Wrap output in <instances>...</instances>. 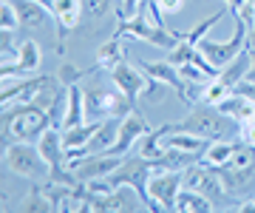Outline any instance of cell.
Returning a JSON list of instances; mask_svg holds the SVG:
<instances>
[{
  "label": "cell",
  "instance_id": "cell-9",
  "mask_svg": "<svg viewBox=\"0 0 255 213\" xmlns=\"http://www.w3.org/2000/svg\"><path fill=\"white\" fill-rule=\"evenodd\" d=\"M216 171H219L221 182H224V191H227L233 208L255 196V165H250V168L224 165V168H216Z\"/></svg>",
  "mask_w": 255,
  "mask_h": 213
},
{
  "label": "cell",
  "instance_id": "cell-4",
  "mask_svg": "<svg viewBox=\"0 0 255 213\" xmlns=\"http://www.w3.org/2000/svg\"><path fill=\"white\" fill-rule=\"evenodd\" d=\"M153 171H162V168H159V162H153V159H145L142 154H136V157L125 159V162H122V165H119L117 171L108 176V182H111L114 188H117V185H130L139 196H142V202H145L147 211L156 213L153 196L147 194V179L153 176Z\"/></svg>",
  "mask_w": 255,
  "mask_h": 213
},
{
  "label": "cell",
  "instance_id": "cell-3",
  "mask_svg": "<svg viewBox=\"0 0 255 213\" xmlns=\"http://www.w3.org/2000/svg\"><path fill=\"white\" fill-rule=\"evenodd\" d=\"M6 168L28 182H48L51 179V165L31 142H9L6 145Z\"/></svg>",
  "mask_w": 255,
  "mask_h": 213
},
{
  "label": "cell",
  "instance_id": "cell-6",
  "mask_svg": "<svg viewBox=\"0 0 255 213\" xmlns=\"http://www.w3.org/2000/svg\"><path fill=\"white\" fill-rule=\"evenodd\" d=\"M233 20H236V31H233V37H230V40H213V37L204 34V37L196 43V48H199L201 54L207 57L219 71L230 63V60H233V57H238L247 48V31H250V26H247L238 14H233Z\"/></svg>",
  "mask_w": 255,
  "mask_h": 213
},
{
  "label": "cell",
  "instance_id": "cell-17",
  "mask_svg": "<svg viewBox=\"0 0 255 213\" xmlns=\"http://www.w3.org/2000/svg\"><path fill=\"white\" fill-rule=\"evenodd\" d=\"M216 108L224 111L227 117H233L238 125L247 122V120H255V102L250 100V97H244V94H238V91H230V97L224 102H219Z\"/></svg>",
  "mask_w": 255,
  "mask_h": 213
},
{
  "label": "cell",
  "instance_id": "cell-13",
  "mask_svg": "<svg viewBox=\"0 0 255 213\" xmlns=\"http://www.w3.org/2000/svg\"><path fill=\"white\" fill-rule=\"evenodd\" d=\"M147 134V120L142 117V114L133 108L130 114H125L122 117V122H119V137H117V145L108 151V154H119V157H125L130 148H136V142Z\"/></svg>",
  "mask_w": 255,
  "mask_h": 213
},
{
  "label": "cell",
  "instance_id": "cell-27",
  "mask_svg": "<svg viewBox=\"0 0 255 213\" xmlns=\"http://www.w3.org/2000/svg\"><path fill=\"white\" fill-rule=\"evenodd\" d=\"M0 26L6 28V31H17V28H20L17 9H14V3H11V0H3V3H0Z\"/></svg>",
  "mask_w": 255,
  "mask_h": 213
},
{
  "label": "cell",
  "instance_id": "cell-14",
  "mask_svg": "<svg viewBox=\"0 0 255 213\" xmlns=\"http://www.w3.org/2000/svg\"><path fill=\"white\" fill-rule=\"evenodd\" d=\"M51 14H54V20H57V37H60L57 51L65 54V40L71 34V28L80 23L82 3L80 0H54V3H51Z\"/></svg>",
  "mask_w": 255,
  "mask_h": 213
},
{
  "label": "cell",
  "instance_id": "cell-33",
  "mask_svg": "<svg viewBox=\"0 0 255 213\" xmlns=\"http://www.w3.org/2000/svg\"><path fill=\"white\" fill-rule=\"evenodd\" d=\"M247 80L255 83V51H253V48H250V74H247Z\"/></svg>",
  "mask_w": 255,
  "mask_h": 213
},
{
  "label": "cell",
  "instance_id": "cell-21",
  "mask_svg": "<svg viewBox=\"0 0 255 213\" xmlns=\"http://www.w3.org/2000/svg\"><path fill=\"white\" fill-rule=\"evenodd\" d=\"M82 122H88V117H85V100H82V88L77 83L68 85V111H65V128H77V125H82Z\"/></svg>",
  "mask_w": 255,
  "mask_h": 213
},
{
  "label": "cell",
  "instance_id": "cell-24",
  "mask_svg": "<svg viewBox=\"0 0 255 213\" xmlns=\"http://www.w3.org/2000/svg\"><path fill=\"white\" fill-rule=\"evenodd\" d=\"M40 46H37L34 40H23L17 46V63L26 68V74H34L37 68H40Z\"/></svg>",
  "mask_w": 255,
  "mask_h": 213
},
{
  "label": "cell",
  "instance_id": "cell-8",
  "mask_svg": "<svg viewBox=\"0 0 255 213\" xmlns=\"http://www.w3.org/2000/svg\"><path fill=\"white\" fill-rule=\"evenodd\" d=\"M184 179L182 171H164V174H156L147 179V194L153 196L156 202V213H173L176 211V199L182 194Z\"/></svg>",
  "mask_w": 255,
  "mask_h": 213
},
{
  "label": "cell",
  "instance_id": "cell-22",
  "mask_svg": "<svg viewBox=\"0 0 255 213\" xmlns=\"http://www.w3.org/2000/svg\"><path fill=\"white\" fill-rule=\"evenodd\" d=\"M100 122L102 120H88V122H82V125H77V128H65L63 131L65 151H68V148H85V145L91 142V137L97 134Z\"/></svg>",
  "mask_w": 255,
  "mask_h": 213
},
{
  "label": "cell",
  "instance_id": "cell-11",
  "mask_svg": "<svg viewBox=\"0 0 255 213\" xmlns=\"http://www.w3.org/2000/svg\"><path fill=\"white\" fill-rule=\"evenodd\" d=\"M111 83L117 85V88L125 94L128 100L136 102L145 91H150L153 80H150V77L142 71V65H139V68H133V65H128L125 60H122L117 68H111Z\"/></svg>",
  "mask_w": 255,
  "mask_h": 213
},
{
  "label": "cell",
  "instance_id": "cell-31",
  "mask_svg": "<svg viewBox=\"0 0 255 213\" xmlns=\"http://www.w3.org/2000/svg\"><path fill=\"white\" fill-rule=\"evenodd\" d=\"M233 91H238V94H244V97H250V100L255 102V83H250V80H241V83L233 88Z\"/></svg>",
  "mask_w": 255,
  "mask_h": 213
},
{
  "label": "cell",
  "instance_id": "cell-16",
  "mask_svg": "<svg viewBox=\"0 0 255 213\" xmlns=\"http://www.w3.org/2000/svg\"><path fill=\"white\" fill-rule=\"evenodd\" d=\"M20 17V28H46L48 20L54 17L48 6H43L40 0H11Z\"/></svg>",
  "mask_w": 255,
  "mask_h": 213
},
{
  "label": "cell",
  "instance_id": "cell-29",
  "mask_svg": "<svg viewBox=\"0 0 255 213\" xmlns=\"http://www.w3.org/2000/svg\"><path fill=\"white\" fill-rule=\"evenodd\" d=\"M238 139L255 148V120H247V122H241V125H238Z\"/></svg>",
  "mask_w": 255,
  "mask_h": 213
},
{
  "label": "cell",
  "instance_id": "cell-5",
  "mask_svg": "<svg viewBox=\"0 0 255 213\" xmlns=\"http://www.w3.org/2000/svg\"><path fill=\"white\" fill-rule=\"evenodd\" d=\"M114 37H136V40H145L150 46H159V48H170L182 40L179 31H170V28H162L156 26L153 20H147L145 14H136V17H128V20H119L117 31H114Z\"/></svg>",
  "mask_w": 255,
  "mask_h": 213
},
{
  "label": "cell",
  "instance_id": "cell-7",
  "mask_svg": "<svg viewBox=\"0 0 255 213\" xmlns=\"http://www.w3.org/2000/svg\"><path fill=\"white\" fill-rule=\"evenodd\" d=\"M182 179H184V188H193V191L204 194L216 208H233V202H230L227 191H224V182H221V176L216 168L204 165V162H193L187 171H182Z\"/></svg>",
  "mask_w": 255,
  "mask_h": 213
},
{
  "label": "cell",
  "instance_id": "cell-28",
  "mask_svg": "<svg viewBox=\"0 0 255 213\" xmlns=\"http://www.w3.org/2000/svg\"><path fill=\"white\" fill-rule=\"evenodd\" d=\"M85 74H94V71H80V68H74V65H68V63L57 71V77H60V83L63 85H74L80 77H85Z\"/></svg>",
  "mask_w": 255,
  "mask_h": 213
},
{
  "label": "cell",
  "instance_id": "cell-1",
  "mask_svg": "<svg viewBox=\"0 0 255 213\" xmlns=\"http://www.w3.org/2000/svg\"><path fill=\"white\" fill-rule=\"evenodd\" d=\"M46 128H51L48 108H40L34 102L3 108V145H9V142H37Z\"/></svg>",
  "mask_w": 255,
  "mask_h": 213
},
{
  "label": "cell",
  "instance_id": "cell-12",
  "mask_svg": "<svg viewBox=\"0 0 255 213\" xmlns=\"http://www.w3.org/2000/svg\"><path fill=\"white\" fill-rule=\"evenodd\" d=\"M122 162H125V157H119V154H91V157L80 159L71 171L80 182H88V179H105V176H111Z\"/></svg>",
  "mask_w": 255,
  "mask_h": 213
},
{
  "label": "cell",
  "instance_id": "cell-26",
  "mask_svg": "<svg viewBox=\"0 0 255 213\" xmlns=\"http://www.w3.org/2000/svg\"><path fill=\"white\" fill-rule=\"evenodd\" d=\"M82 3V17L88 20H102L108 17L111 11V0H80Z\"/></svg>",
  "mask_w": 255,
  "mask_h": 213
},
{
  "label": "cell",
  "instance_id": "cell-10",
  "mask_svg": "<svg viewBox=\"0 0 255 213\" xmlns=\"http://www.w3.org/2000/svg\"><path fill=\"white\" fill-rule=\"evenodd\" d=\"M48 80H51V77H20V80H3V94H0L3 108L34 102L37 94L43 91V85H46Z\"/></svg>",
  "mask_w": 255,
  "mask_h": 213
},
{
  "label": "cell",
  "instance_id": "cell-34",
  "mask_svg": "<svg viewBox=\"0 0 255 213\" xmlns=\"http://www.w3.org/2000/svg\"><path fill=\"white\" fill-rule=\"evenodd\" d=\"M247 48L255 51V26H250V31H247Z\"/></svg>",
  "mask_w": 255,
  "mask_h": 213
},
{
  "label": "cell",
  "instance_id": "cell-25",
  "mask_svg": "<svg viewBox=\"0 0 255 213\" xmlns=\"http://www.w3.org/2000/svg\"><path fill=\"white\" fill-rule=\"evenodd\" d=\"M230 91H233V88L224 85L219 77H216V80H210V83L201 85V97H199V100L207 102V105H219V102H224L230 97Z\"/></svg>",
  "mask_w": 255,
  "mask_h": 213
},
{
  "label": "cell",
  "instance_id": "cell-19",
  "mask_svg": "<svg viewBox=\"0 0 255 213\" xmlns=\"http://www.w3.org/2000/svg\"><path fill=\"white\" fill-rule=\"evenodd\" d=\"M233 151H236V142L233 139H213L207 145V151L201 154V162L210 168H224V165H230Z\"/></svg>",
  "mask_w": 255,
  "mask_h": 213
},
{
  "label": "cell",
  "instance_id": "cell-20",
  "mask_svg": "<svg viewBox=\"0 0 255 213\" xmlns=\"http://www.w3.org/2000/svg\"><path fill=\"white\" fill-rule=\"evenodd\" d=\"M216 205L210 202L204 194L193 191V188H182V194L176 199V213H207L213 211Z\"/></svg>",
  "mask_w": 255,
  "mask_h": 213
},
{
  "label": "cell",
  "instance_id": "cell-30",
  "mask_svg": "<svg viewBox=\"0 0 255 213\" xmlns=\"http://www.w3.org/2000/svg\"><path fill=\"white\" fill-rule=\"evenodd\" d=\"M147 0H122V9H119V20H128L133 17V11L139 9V6H145Z\"/></svg>",
  "mask_w": 255,
  "mask_h": 213
},
{
  "label": "cell",
  "instance_id": "cell-18",
  "mask_svg": "<svg viewBox=\"0 0 255 213\" xmlns=\"http://www.w3.org/2000/svg\"><path fill=\"white\" fill-rule=\"evenodd\" d=\"M247 74H250V48H244L238 57H233L224 68H221L219 80L224 85H230V88H236L241 80H247Z\"/></svg>",
  "mask_w": 255,
  "mask_h": 213
},
{
  "label": "cell",
  "instance_id": "cell-32",
  "mask_svg": "<svg viewBox=\"0 0 255 213\" xmlns=\"http://www.w3.org/2000/svg\"><path fill=\"white\" fill-rule=\"evenodd\" d=\"M159 3V9L167 11V14H173V11H179L184 6V0H156Z\"/></svg>",
  "mask_w": 255,
  "mask_h": 213
},
{
  "label": "cell",
  "instance_id": "cell-2",
  "mask_svg": "<svg viewBox=\"0 0 255 213\" xmlns=\"http://www.w3.org/2000/svg\"><path fill=\"white\" fill-rule=\"evenodd\" d=\"M167 131H190L213 142V139H230L233 134H238V122L224 111H219L216 105L204 102V105H193V111L182 122H170Z\"/></svg>",
  "mask_w": 255,
  "mask_h": 213
},
{
  "label": "cell",
  "instance_id": "cell-35",
  "mask_svg": "<svg viewBox=\"0 0 255 213\" xmlns=\"http://www.w3.org/2000/svg\"><path fill=\"white\" fill-rule=\"evenodd\" d=\"M224 3L230 6V11H238V9H241V6L247 3V0H224Z\"/></svg>",
  "mask_w": 255,
  "mask_h": 213
},
{
  "label": "cell",
  "instance_id": "cell-15",
  "mask_svg": "<svg viewBox=\"0 0 255 213\" xmlns=\"http://www.w3.org/2000/svg\"><path fill=\"white\" fill-rule=\"evenodd\" d=\"M142 205H145L142 202V196H139L130 185H117L111 194L94 196L91 199V211H139Z\"/></svg>",
  "mask_w": 255,
  "mask_h": 213
},
{
  "label": "cell",
  "instance_id": "cell-23",
  "mask_svg": "<svg viewBox=\"0 0 255 213\" xmlns=\"http://www.w3.org/2000/svg\"><path fill=\"white\" fill-rule=\"evenodd\" d=\"M125 60V51H122V40L111 37L108 43H102L100 51H97V68H117L119 63Z\"/></svg>",
  "mask_w": 255,
  "mask_h": 213
}]
</instances>
